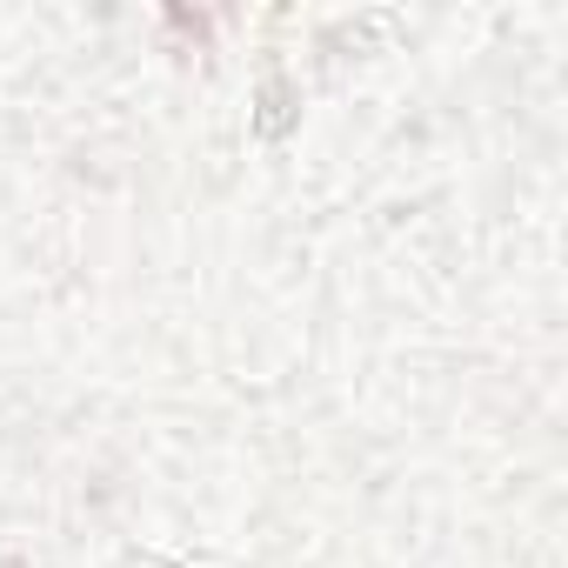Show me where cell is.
Segmentation results:
<instances>
[{"instance_id":"obj_2","label":"cell","mask_w":568,"mask_h":568,"mask_svg":"<svg viewBox=\"0 0 568 568\" xmlns=\"http://www.w3.org/2000/svg\"><path fill=\"white\" fill-rule=\"evenodd\" d=\"M0 568H28V561H21V555H0Z\"/></svg>"},{"instance_id":"obj_1","label":"cell","mask_w":568,"mask_h":568,"mask_svg":"<svg viewBox=\"0 0 568 568\" xmlns=\"http://www.w3.org/2000/svg\"><path fill=\"white\" fill-rule=\"evenodd\" d=\"M261 134H281V128H288V114H281V108H288V88H281V81H267V94H261Z\"/></svg>"}]
</instances>
